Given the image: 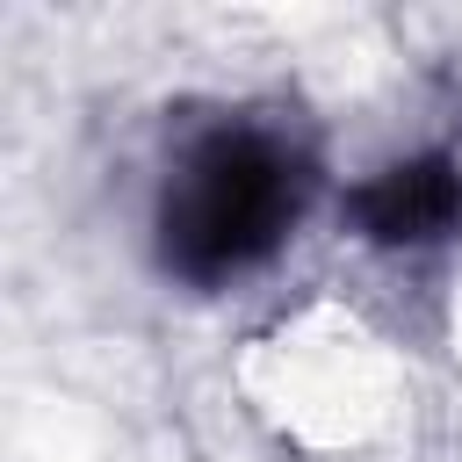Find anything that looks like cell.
Instances as JSON below:
<instances>
[{
  "label": "cell",
  "mask_w": 462,
  "mask_h": 462,
  "mask_svg": "<svg viewBox=\"0 0 462 462\" xmlns=\"http://www.w3.org/2000/svg\"><path fill=\"white\" fill-rule=\"evenodd\" d=\"M310 188H318V166L282 130H260V123L202 130L159 188V217H152L159 267L188 289H224L267 267L282 238L303 224Z\"/></svg>",
  "instance_id": "6da1fadb"
},
{
  "label": "cell",
  "mask_w": 462,
  "mask_h": 462,
  "mask_svg": "<svg viewBox=\"0 0 462 462\" xmlns=\"http://www.w3.org/2000/svg\"><path fill=\"white\" fill-rule=\"evenodd\" d=\"M346 224L368 245H390V253L440 245V238L462 231V166L448 152L397 159V166L368 173L361 188H346Z\"/></svg>",
  "instance_id": "7a4b0ae2"
}]
</instances>
